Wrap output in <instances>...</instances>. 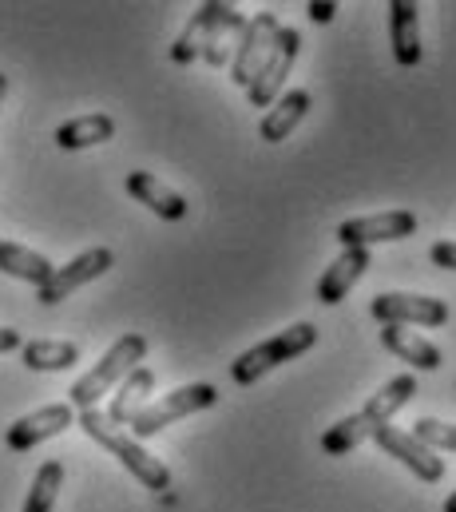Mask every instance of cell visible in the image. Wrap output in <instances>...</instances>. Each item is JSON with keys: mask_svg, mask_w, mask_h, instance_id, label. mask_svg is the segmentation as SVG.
<instances>
[{"mask_svg": "<svg viewBox=\"0 0 456 512\" xmlns=\"http://www.w3.org/2000/svg\"><path fill=\"white\" fill-rule=\"evenodd\" d=\"M4 96H8V76L0 72V108H4Z\"/></svg>", "mask_w": 456, "mask_h": 512, "instance_id": "29", "label": "cell"}, {"mask_svg": "<svg viewBox=\"0 0 456 512\" xmlns=\"http://www.w3.org/2000/svg\"><path fill=\"white\" fill-rule=\"evenodd\" d=\"M60 485H64V465L60 461H44L32 477V493L24 501V512H52L56 509V497H60Z\"/></svg>", "mask_w": 456, "mask_h": 512, "instance_id": "24", "label": "cell"}, {"mask_svg": "<svg viewBox=\"0 0 456 512\" xmlns=\"http://www.w3.org/2000/svg\"><path fill=\"white\" fill-rule=\"evenodd\" d=\"M143 358H147V338H143V334H123V338H115L112 350L68 389V405H72L76 413L96 409V401H100L104 393H112L115 382H123L131 370H139Z\"/></svg>", "mask_w": 456, "mask_h": 512, "instance_id": "3", "label": "cell"}, {"mask_svg": "<svg viewBox=\"0 0 456 512\" xmlns=\"http://www.w3.org/2000/svg\"><path fill=\"white\" fill-rule=\"evenodd\" d=\"M115 139V120L104 112H92V116H76L68 124L56 128V147L64 151H84V147H100Z\"/></svg>", "mask_w": 456, "mask_h": 512, "instance_id": "21", "label": "cell"}, {"mask_svg": "<svg viewBox=\"0 0 456 512\" xmlns=\"http://www.w3.org/2000/svg\"><path fill=\"white\" fill-rule=\"evenodd\" d=\"M112 266H115V255L108 251V247H92V251L76 255L72 262L56 266V270H52V278H48V282L36 290V302H40V306H56V302L72 298L80 286H88V282L104 278Z\"/></svg>", "mask_w": 456, "mask_h": 512, "instance_id": "9", "label": "cell"}, {"mask_svg": "<svg viewBox=\"0 0 456 512\" xmlns=\"http://www.w3.org/2000/svg\"><path fill=\"white\" fill-rule=\"evenodd\" d=\"M20 362L36 374H56V370H72L80 362V346L76 342H60V338H36L20 346Z\"/></svg>", "mask_w": 456, "mask_h": 512, "instance_id": "20", "label": "cell"}, {"mask_svg": "<svg viewBox=\"0 0 456 512\" xmlns=\"http://www.w3.org/2000/svg\"><path fill=\"white\" fill-rule=\"evenodd\" d=\"M306 16H310L314 24H330V20L338 16V4H334V0H310V4H306Z\"/></svg>", "mask_w": 456, "mask_h": 512, "instance_id": "26", "label": "cell"}, {"mask_svg": "<svg viewBox=\"0 0 456 512\" xmlns=\"http://www.w3.org/2000/svg\"><path fill=\"white\" fill-rule=\"evenodd\" d=\"M155 389V374L147 370V366H139V370H131L119 389H115L112 405H108V421L112 425H131L143 409H147V393Z\"/></svg>", "mask_w": 456, "mask_h": 512, "instance_id": "18", "label": "cell"}, {"mask_svg": "<svg viewBox=\"0 0 456 512\" xmlns=\"http://www.w3.org/2000/svg\"><path fill=\"white\" fill-rule=\"evenodd\" d=\"M389 40H393V60L401 68H417L425 48H421V8L413 0H393L389 4Z\"/></svg>", "mask_w": 456, "mask_h": 512, "instance_id": "13", "label": "cell"}, {"mask_svg": "<svg viewBox=\"0 0 456 512\" xmlns=\"http://www.w3.org/2000/svg\"><path fill=\"white\" fill-rule=\"evenodd\" d=\"M76 425H80L96 445H104L143 489H151V493H167V489H171V469H167L159 457H151L131 433H123L119 425H112L108 413L84 409V413H76Z\"/></svg>", "mask_w": 456, "mask_h": 512, "instance_id": "2", "label": "cell"}, {"mask_svg": "<svg viewBox=\"0 0 456 512\" xmlns=\"http://www.w3.org/2000/svg\"><path fill=\"white\" fill-rule=\"evenodd\" d=\"M314 342H318V326H314V322H294L290 330H282V334H274V338L250 346L246 354H238V358L230 362V378H234V385L262 382L270 370H278L282 362L306 354Z\"/></svg>", "mask_w": 456, "mask_h": 512, "instance_id": "4", "label": "cell"}, {"mask_svg": "<svg viewBox=\"0 0 456 512\" xmlns=\"http://www.w3.org/2000/svg\"><path fill=\"white\" fill-rule=\"evenodd\" d=\"M127 195H131L135 203H143L151 215L167 219V223L187 219V199H183L179 191H171L163 179H155L151 171H131V175H127Z\"/></svg>", "mask_w": 456, "mask_h": 512, "instance_id": "14", "label": "cell"}, {"mask_svg": "<svg viewBox=\"0 0 456 512\" xmlns=\"http://www.w3.org/2000/svg\"><path fill=\"white\" fill-rule=\"evenodd\" d=\"M298 52H302V32H298V28H278V36H274V44H270L262 68L254 72V80H250V88H246V100H250L254 108H270V104H274V96L282 92V84H286L294 60H298Z\"/></svg>", "mask_w": 456, "mask_h": 512, "instance_id": "6", "label": "cell"}, {"mask_svg": "<svg viewBox=\"0 0 456 512\" xmlns=\"http://www.w3.org/2000/svg\"><path fill=\"white\" fill-rule=\"evenodd\" d=\"M12 350H20V330L0 326V354H12Z\"/></svg>", "mask_w": 456, "mask_h": 512, "instance_id": "28", "label": "cell"}, {"mask_svg": "<svg viewBox=\"0 0 456 512\" xmlns=\"http://www.w3.org/2000/svg\"><path fill=\"white\" fill-rule=\"evenodd\" d=\"M242 28H246L242 12H238L234 4H227V0H219V16H215V24H211L207 52H203V60H207L211 68H223V64H230V56H234V48H238Z\"/></svg>", "mask_w": 456, "mask_h": 512, "instance_id": "19", "label": "cell"}, {"mask_svg": "<svg viewBox=\"0 0 456 512\" xmlns=\"http://www.w3.org/2000/svg\"><path fill=\"white\" fill-rule=\"evenodd\" d=\"M215 16H219V0H207V4L195 8V16L187 20V28L179 32V40L171 44V60L175 64H195L207 52V36H211Z\"/></svg>", "mask_w": 456, "mask_h": 512, "instance_id": "22", "label": "cell"}, {"mask_svg": "<svg viewBox=\"0 0 456 512\" xmlns=\"http://www.w3.org/2000/svg\"><path fill=\"white\" fill-rule=\"evenodd\" d=\"M381 346L389 354H397L401 362H409L413 370H441V362H445L441 350L425 334L405 330V326H381Z\"/></svg>", "mask_w": 456, "mask_h": 512, "instance_id": "16", "label": "cell"}, {"mask_svg": "<svg viewBox=\"0 0 456 512\" xmlns=\"http://www.w3.org/2000/svg\"><path fill=\"white\" fill-rule=\"evenodd\" d=\"M417 235V215L413 211H381V215H361L345 219L338 227V243L345 251H369L377 243H401Z\"/></svg>", "mask_w": 456, "mask_h": 512, "instance_id": "8", "label": "cell"}, {"mask_svg": "<svg viewBox=\"0 0 456 512\" xmlns=\"http://www.w3.org/2000/svg\"><path fill=\"white\" fill-rule=\"evenodd\" d=\"M445 512H456V489L449 493V501H445Z\"/></svg>", "mask_w": 456, "mask_h": 512, "instance_id": "30", "label": "cell"}, {"mask_svg": "<svg viewBox=\"0 0 456 512\" xmlns=\"http://www.w3.org/2000/svg\"><path fill=\"white\" fill-rule=\"evenodd\" d=\"M377 449L381 453H389V457H397L417 481H425V485H437L441 477H445V461L425 445V441H417L409 429H401V425H385V429H377Z\"/></svg>", "mask_w": 456, "mask_h": 512, "instance_id": "11", "label": "cell"}, {"mask_svg": "<svg viewBox=\"0 0 456 512\" xmlns=\"http://www.w3.org/2000/svg\"><path fill=\"white\" fill-rule=\"evenodd\" d=\"M0 270L8 274V278H20V282H32L36 290L52 278V262L44 255H36V251H28V247H20V243H8V239H0Z\"/></svg>", "mask_w": 456, "mask_h": 512, "instance_id": "23", "label": "cell"}, {"mask_svg": "<svg viewBox=\"0 0 456 512\" xmlns=\"http://www.w3.org/2000/svg\"><path fill=\"white\" fill-rule=\"evenodd\" d=\"M72 425H76V409H72L68 401H60V405H44V409H36V413L12 421L8 433H4V441H8L12 453H28V449H36V445L60 437V433L72 429Z\"/></svg>", "mask_w": 456, "mask_h": 512, "instance_id": "12", "label": "cell"}, {"mask_svg": "<svg viewBox=\"0 0 456 512\" xmlns=\"http://www.w3.org/2000/svg\"><path fill=\"white\" fill-rule=\"evenodd\" d=\"M314 108V96L306 92V88H298V92H286L282 100H274V108L262 116V124H258V135L266 139V143H282L290 131L298 128L302 120H306V112Z\"/></svg>", "mask_w": 456, "mask_h": 512, "instance_id": "17", "label": "cell"}, {"mask_svg": "<svg viewBox=\"0 0 456 512\" xmlns=\"http://www.w3.org/2000/svg\"><path fill=\"white\" fill-rule=\"evenodd\" d=\"M413 393H417V378L413 374H401V378H393V382H385L353 417H345L338 425H330L326 433H322V449H326V457H345V453H353L361 441H369V437H377V429H385L389 425V417L401 409V405H409L413 401Z\"/></svg>", "mask_w": 456, "mask_h": 512, "instance_id": "1", "label": "cell"}, {"mask_svg": "<svg viewBox=\"0 0 456 512\" xmlns=\"http://www.w3.org/2000/svg\"><path fill=\"white\" fill-rule=\"evenodd\" d=\"M211 405H219V389H215V385H207V382L179 385V389H171L167 397L147 401V409L131 421V437H135V441H147V437H155L159 429L175 425L179 417H191V413L211 409Z\"/></svg>", "mask_w": 456, "mask_h": 512, "instance_id": "5", "label": "cell"}, {"mask_svg": "<svg viewBox=\"0 0 456 512\" xmlns=\"http://www.w3.org/2000/svg\"><path fill=\"white\" fill-rule=\"evenodd\" d=\"M278 16L274 12H254L250 20H246V28H242V36H238V48H234V56H230V80L238 84V88H250V80H254V72L262 68V60H266V52H270V44H274V36H278Z\"/></svg>", "mask_w": 456, "mask_h": 512, "instance_id": "10", "label": "cell"}, {"mask_svg": "<svg viewBox=\"0 0 456 512\" xmlns=\"http://www.w3.org/2000/svg\"><path fill=\"white\" fill-rule=\"evenodd\" d=\"M369 266H373L369 251H342V255L326 266V274L318 278V302L322 306H338Z\"/></svg>", "mask_w": 456, "mask_h": 512, "instance_id": "15", "label": "cell"}, {"mask_svg": "<svg viewBox=\"0 0 456 512\" xmlns=\"http://www.w3.org/2000/svg\"><path fill=\"white\" fill-rule=\"evenodd\" d=\"M429 262L441 266V270H456V243H433Z\"/></svg>", "mask_w": 456, "mask_h": 512, "instance_id": "27", "label": "cell"}, {"mask_svg": "<svg viewBox=\"0 0 456 512\" xmlns=\"http://www.w3.org/2000/svg\"><path fill=\"white\" fill-rule=\"evenodd\" d=\"M369 318L381 322V326H445L449 322V306H445V298L385 290V294H377L369 302Z\"/></svg>", "mask_w": 456, "mask_h": 512, "instance_id": "7", "label": "cell"}, {"mask_svg": "<svg viewBox=\"0 0 456 512\" xmlns=\"http://www.w3.org/2000/svg\"><path fill=\"white\" fill-rule=\"evenodd\" d=\"M417 441H425L433 453H456V425H449V421H437V417H421L413 429H409Z\"/></svg>", "mask_w": 456, "mask_h": 512, "instance_id": "25", "label": "cell"}]
</instances>
